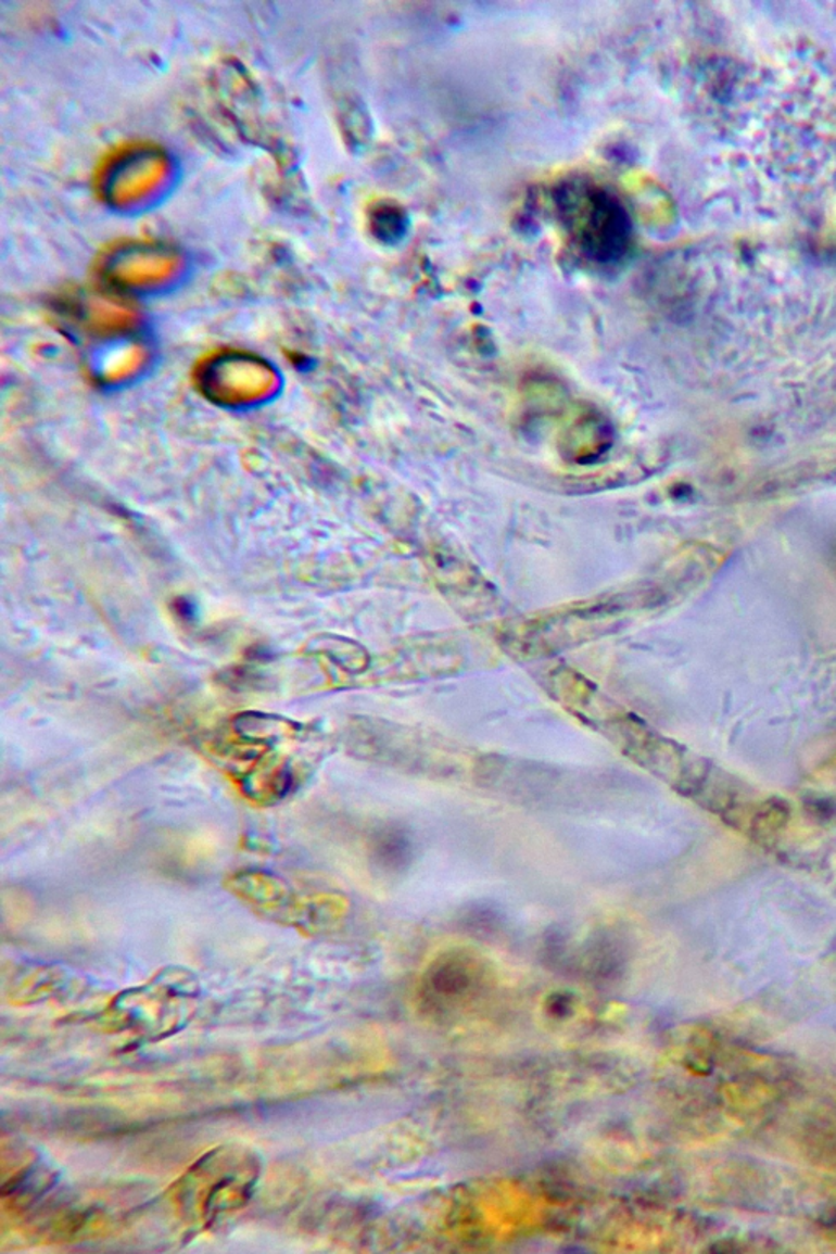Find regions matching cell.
<instances>
[{
    "label": "cell",
    "instance_id": "1",
    "mask_svg": "<svg viewBox=\"0 0 836 1254\" xmlns=\"http://www.w3.org/2000/svg\"><path fill=\"white\" fill-rule=\"evenodd\" d=\"M258 1171L261 1163L248 1149L213 1150L178 1179L174 1202L185 1217L210 1225L248 1204Z\"/></svg>",
    "mask_w": 836,
    "mask_h": 1254
},
{
    "label": "cell",
    "instance_id": "2",
    "mask_svg": "<svg viewBox=\"0 0 836 1254\" xmlns=\"http://www.w3.org/2000/svg\"><path fill=\"white\" fill-rule=\"evenodd\" d=\"M193 980L183 977L157 978L139 990L116 998L110 1008L112 1021L125 1027H141L144 1033H159L174 1027L187 1016L188 1001L194 997Z\"/></svg>",
    "mask_w": 836,
    "mask_h": 1254
},
{
    "label": "cell",
    "instance_id": "3",
    "mask_svg": "<svg viewBox=\"0 0 836 1254\" xmlns=\"http://www.w3.org/2000/svg\"><path fill=\"white\" fill-rule=\"evenodd\" d=\"M372 853L376 861L388 870L408 866L414 854L410 832L401 825H389L379 829L372 838Z\"/></svg>",
    "mask_w": 836,
    "mask_h": 1254
}]
</instances>
